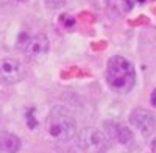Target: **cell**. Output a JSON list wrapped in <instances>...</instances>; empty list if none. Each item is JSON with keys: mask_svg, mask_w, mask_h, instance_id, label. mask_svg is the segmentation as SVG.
<instances>
[{"mask_svg": "<svg viewBox=\"0 0 156 153\" xmlns=\"http://www.w3.org/2000/svg\"><path fill=\"white\" fill-rule=\"evenodd\" d=\"M106 81L117 94H128L136 86V69L123 56H111L106 64Z\"/></svg>", "mask_w": 156, "mask_h": 153, "instance_id": "1", "label": "cell"}, {"mask_svg": "<svg viewBox=\"0 0 156 153\" xmlns=\"http://www.w3.org/2000/svg\"><path fill=\"white\" fill-rule=\"evenodd\" d=\"M45 131L56 142H69L76 133V122L69 109L55 106L45 119Z\"/></svg>", "mask_w": 156, "mask_h": 153, "instance_id": "2", "label": "cell"}, {"mask_svg": "<svg viewBox=\"0 0 156 153\" xmlns=\"http://www.w3.org/2000/svg\"><path fill=\"white\" fill-rule=\"evenodd\" d=\"M76 142L81 153H106L109 148L108 136L94 126L83 128L76 136Z\"/></svg>", "mask_w": 156, "mask_h": 153, "instance_id": "3", "label": "cell"}, {"mask_svg": "<svg viewBox=\"0 0 156 153\" xmlns=\"http://www.w3.org/2000/svg\"><path fill=\"white\" fill-rule=\"evenodd\" d=\"M19 47L20 50L27 55L30 59H41L42 56H45L50 50V41L48 37L42 33H37L31 37L25 36H20L19 39Z\"/></svg>", "mask_w": 156, "mask_h": 153, "instance_id": "4", "label": "cell"}, {"mask_svg": "<svg viewBox=\"0 0 156 153\" xmlns=\"http://www.w3.org/2000/svg\"><path fill=\"white\" fill-rule=\"evenodd\" d=\"M25 75L23 66L19 59L3 58L0 59V81L5 84H16Z\"/></svg>", "mask_w": 156, "mask_h": 153, "instance_id": "5", "label": "cell"}, {"mask_svg": "<svg viewBox=\"0 0 156 153\" xmlns=\"http://www.w3.org/2000/svg\"><path fill=\"white\" fill-rule=\"evenodd\" d=\"M129 123L144 136H150L156 130V117L144 108H136L129 114Z\"/></svg>", "mask_w": 156, "mask_h": 153, "instance_id": "6", "label": "cell"}, {"mask_svg": "<svg viewBox=\"0 0 156 153\" xmlns=\"http://www.w3.org/2000/svg\"><path fill=\"white\" fill-rule=\"evenodd\" d=\"M105 128L108 136L115 142H120V144H128L133 141V133L128 126L119 123V122H106L105 123Z\"/></svg>", "mask_w": 156, "mask_h": 153, "instance_id": "7", "label": "cell"}, {"mask_svg": "<svg viewBox=\"0 0 156 153\" xmlns=\"http://www.w3.org/2000/svg\"><path fill=\"white\" fill-rule=\"evenodd\" d=\"M20 139L14 133H2L0 134V148L5 153H17L20 150Z\"/></svg>", "mask_w": 156, "mask_h": 153, "instance_id": "8", "label": "cell"}, {"mask_svg": "<svg viewBox=\"0 0 156 153\" xmlns=\"http://www.w3.org/2000/svg\"><path fill=\"white\" fill-rule=\"evenodd\" d=\"M108 9L112 16L122 17L133 9L131 0H108Z\"/></svg>", "mask_w": 156, "mask_h": 153, "instance_id": "9", "label": "cell"}, {"mask_svg": "<svg viewBox=\"0 0 156 153\" xmlns=\"http://www.w3.org/2000/svg\"><path fill=\"white\" fill-rule=\"evenodd\" d=\"M48 9H59L66 5V0H44Z\"/></svg>", "mask_w": 156, "mask_h": 153, "instance_id": "10", "label": "cell"}, {"mask_svg": "<svg viewBox=\"0 0 156 153\" xmlns=\"http://www.w3.org/2000/svg\"><path fill=\"white\" fill-rule=\"evenodd\" d=\"M150 101H151V105L156 108V89H153V92H151V97H150Z\"/></svg>", "mask_w": 156, "mask_h": 153, "instance_id": "11", "label": "cell"}, {"mask_svg": "<svg viewBox=\"0 0 156 153\" xmlns=\"http://www.w3.org/2000/svg\"><path fill=\"white\" fill-rule=\"evenodd\" d=\"M151 153H156V137L151 141Z\"/></svg>", "mask_w": 156, "mask_h": 153, "instance_id": "12", "label": "cell"}, {"mask_svg": "<svg viewBox=\"0 0 156 153\" xmlns=\"http://www.w3.org/2000/svg\"><path fill=\"white\" fill-rule=\"evenodd\" d=\"M17 2H27V0H17Z\"/></svg>", "mask_w": 156, "mask_h": 153, "instance_id": "13", "label": "cell"}, {"mask_svg": "<svg viewBox=\"0 0 156 153\" xmlns=\"http://www.w3.org/2000/svg\"><path fill=\"white\" fill-rule=\"evenodd\" d=\"M0 151H2V148H0Z\"/></svg>", "mask_w": 156, "mask_h": 153, "instance_id": "14", "label": "cell"}]
</instances>
